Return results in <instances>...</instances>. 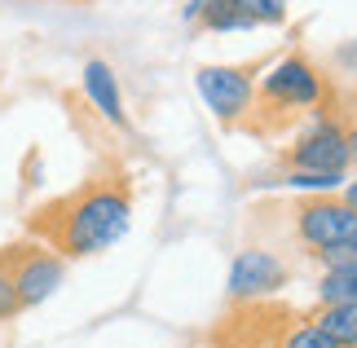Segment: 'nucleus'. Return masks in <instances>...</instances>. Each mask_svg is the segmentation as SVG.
Listing matches in <instances>:
<instances>
[{"mask_svg": "<svg viewBox=\"0 0 357 348\" xmlns=\"http://www.w3.org/2000/svg\"><path fill=\"white\" fill-rule=\"evenodd\" d=\"M137 186L119 159H102L75 190L53 194L22 216L26 239H40L62 260H89L111 252L132 229Z\"/></svg>", "mask_w": 357, "mask_h": 348, "instance_id": "nucleus-1", "label": "nucleus"}, {"mask_svg": "<svg viewBox=\"0 0 357 348\" xmlns=\"http://www.w3.org/2000/svg\"><path fill=\"white\" fill-rule=\"evenodd\" d=\"M335 75L305 49H287L260 71L256 84V106H252V128L247 137L256 142H278L291 137L309 115H318L322 106L335 102Z\"/></svg>", "mask_w": 357, "mask_h": 348, "instance_id": "nucleus-2", "label": "nucleus"}, {"mask_svg": "<svg viewBox=\"0 0 357 348\" xmlns=\"http://www.w3.org/2000/svg\"><path fill=\"white\" fill-rule=\"evenodd\" d=\"M278 229L287 239V252L313 260L326 247L357 243V207L344 203V194H296L287 203H273Z\"/></svg>", "mask_w": 357, "mask_h": 348, "instance_id": "nucleus-3", "label": "nucleus"}, {"mask_svg": "<svg viewBox=\"0 0 357 348\" xmlns=\"http://www.w3.org/2000/svg\"><path fill=\"white\" fill-rule=\"evenodd\" d=\"M269 66V58H247V62H203L195 66V89L203 97V106L212 110V119L225 133L252 128V106H256V84L260 71Z\"/></svg>", "mask_w": 357, "mask_h": 348, "instance_id": "nucleus-4", "label": "nucleus"}, {"mask_svg": "<svg viewBox=\"0 0 357 348\" xmlns=\"http://www.w3.org/2000/svg\"><path fill=\"white\" fill-rule=\"evenodd\" d=\"M273 168H300V172H353V146L349 128L331 106H322L318 115H309L300 128L287 137V146L278 150Z\"/></svg>", "mask_w": 357, "mask_h": 348, "instance_id": "nucleus-5", "label": "nucleus"}, {"mask_svg": "<svg viewBox=\"0 0 357 348\" xmlns=\"http://www.w3.org/2000/svg\"><path fill=\"white\" fill-rule=\"evenodd\" d=\"M296 264L287 260V252L269 243H247L243 252L229 260V304L243 300H273L291 287Z\"/></svg>", "mask_w": 357, "mask_h": 348, "instance_id": "nucleus-6", "label": "nucleus"}, {"mask_svg": "<svg viewBox=\"0 0 357 348\" xmlns=\"http://www.w3.org/2000/svg\"><path fill=\"white\" fill-rule=\"evenodd\" d=\"M9 273H13V287H18V300H22V313L45 304L53 291L66 282V260L45 247L40 239H22V243H5L0 247Z\"/></svg>", "mask_w": 357, "mask_h": 348, "instance_id": "nucleus-7", "label": "nucleus"}, {"mask_svg": "<svg viewBox=\"0 0 357 348\" xmlns=\"http://www.w3.org/2000/svg\"><path fill=\"white\" fill-rule=\"evenodd\" d=\"M79 89H84L89 110L106 123V128L132 133V115H128V106H123L119 75H115V66L106 58H84V66H79Z\"/></svg>", "mask_w": 357, "mask_h": 348, "instance_id": "nucleus-8", "label": "nucleus"}, {"mask_svg": "<svg viewBox=\"0 0 357 348\" xmlns=\"http://www.w3.org/2000/svg\"><path fill=\"white\" fill-rule=\"evenodd\" d=\"M309 322H318L340 348H357V300H318Z\"/></svg>", "mask_w": 357, "mask_h": 348, "instance_id": "nucleus-9", "label": "nucleus"}, {"mask_svg": "<svg viewBox=\"0 0 357 348\" xmlns=\"http://www.w3.org/2000/svg\"><path fill=\"white\" fill-rule=\"evenodd\" d=\"M199 31H208V36H234V31H256V22L243 13L238 0H208L199 13Z\"/></svg>", "mask_w": 357, "mask_h": 348, "instance_id": "nucleus-10", "label": "nucleus"}, {"mask_svg": "<svg viewBox=\"0 0 357 348\" xmlns=\"http://www.w3.org/2000/svg\"><path fill=\"white\" fill-rule=\"evenodd\" d=\"M282 348H340V344L326 335L318 322H309V313H300L296 322H291V331H287Z\"/></svg>", "mask_w": 357, "mask_h": 348, "instance_id": "nucleus-11", "label": "nucleus"}, {"mask_svg": "<svg viewBox=\"0 0 357 348\" xmlns=\"http://www.w3.org/2000/svg\"><path fill=\"white\" fill-rule=\"evenodd\" d=\"M238 5L256 27H287V18H291L287 0H238Z\"/></svg>", "mask_w": 357, "mask_h": 348, "instance_id": "nucleus-12", "label": "nucleus"}, {"mask_svg": "<svg viewBox=\"0 0 357 348\" xmlns=\"http://www.w3.org/2000/svg\"><path fill=\"white\" fill-rule=\"evenodd\" d=\"M331 110H335L340 119H344V128H349V146H353V168H357V84H340V93H335Z\"/></svg>", "mask_w": 357, "mask_h": 348, "instance_id": "nucleus-13", "label": "nucleus"}, {"mask_svg": "<svg viewBox=\"0 0 357 348\" xmlns=\"http://www.w3.org/2000/svg\"><path fill=\"white\" fill-rule=\"evenodd\" d=\"M22 313V300H18V287H13V273H9V264L5 256H0V326H9L13 317Z\"/></svg>", "mask_w": 357, "mask_h": 348, "instance_id": "nucleus-14", "label": "nucleus"}, {"mask_svg": "<svg viewBox=\"0 0 357 348\" xmlns=\"http://www.w3.org/2000/svg\"><path fill=\"white\" fill-rule=\"evenodd\" d=\"M331 62H335V80L340 75H349V80H357V40H344V45H340L335 53H331Z\"/></svg>", "mask_w": 357, "mask_h": 348, "instance_id": "nucleus-15", "label": "nucleus"}, {"mask_svg": "<svg viewBox=\"0 0 357 348\" xmlns=\"http://www.w3.org/2000/svg\"><path fill=\"white\" fill-rule=\"evenodd\" d=\"M203 5H208V0H190V5L181 9V18H185L190 27H195V22H199V13H203Z\"/></svg>", "mask_w": 357, "mask_h": 348, "instance_id": "nucleus-16", "label": "nucleus"}, {"mask_svg": "<svg viewBox=\"0 0 357 348\" xmlns=\"http://www.w3.org/2000/svg\"><path fill=\"white\" fill-rule=\"evenodd\" d=\"M340 194H344V203H353V207H357V176H349V181H344V190H340Z\"/></svg>", "mask_w": 357, "mask_h": 348, "instance_id": "nucleus-17", "label": "nucleus"}, {"mask_svg": "<svg viewBox=\"0 0 357 348\" xmlns=\"http://www.w3.org/2000/svg\"><path fill=\"white\" fill-rule=\"evenodd\" d=\"M190 348H216V344L208 340V331H203V335H195V340H190Z\"/></svg>", "mask_w": 357, "mask_h": 348, "instance_id": "nucleus-18", "label": "nucleus"}]
</instances>
